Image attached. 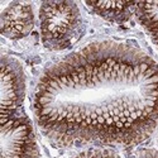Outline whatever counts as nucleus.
<instances>
[{
  "mask_svg": "<svg viewBox=\"0 0 158 158\" xmlns=\"http://www.w3.org/2000/svg\"><path fill=\"white\" fill-rule=\"evenodd\" d=\"M32 110L58 148L139 146L158 128V62L128 42H90L42 71Z\"/></svg>",
  "mask_w": 158,
  "mask_h": 158,
  "instance_id": "1",
  "label": "nucleus"
},
{
  "mask_svg": "<svg viewBox=\"0 0 158 158\" xmlns=\"http://www.w3.org/2000/svg\"><path fill=\"white\" fill-rule=\"evenodd\" d=\"M42 44L49 51L70 49L85 32L82 11L75 2H46L38 9Z\"/></svg>",
  "mask_w": 158,
  "mask_h": 158,
  "instance_id": "2",
  "label": "nucleus"
},
{
  "mask_svg": "<svg viewBox=\"0 0 158 158\" xmlns=\"http://www.w3.org/2000/svg\"><path fill=\"white\" fill-rule=\"evenodd\" d=\"M0 152L2 158H41L35 129L27 115L2 122Z\"/></svg>",
  "mask_w": 158,
  "mask_h": 158,
  "instance_id": "3",
  "label": "nucleus"
},
{
  "mask_svg": "<svg viewBox=\"0 0 158 158\" xmlns=\"http://www.w3.org/2000/svg\"><path fill=\"white\" fill-rule=\"evenodd\" d=\"M0 115L2 122L22 114L27 94V78L22 63L10 55H2L0 71Z\"/></svg>",
  "mask_w": 158,
  "mask_h": 158,
  "instance_id": "4",
  "label": "nucleus"
},
{
  "mask_svg": "<svg viewBox=\"0 0 158 158\" xmlns=\"http://www.w3.org/2000/svg\"><path fill=\"white\" fill-rule=\"evenodd\" d=\"M35 27V9L33 3H8L0 13V31L10 41H20L28 37Z\"/></svg>",
  "mask_w": 158,
  "mask_h": 158,
  "instance_id": "5",
  "label": "nucleus"
},
{
  "mask_svg": "<svg viewBox=\"0 0 158 158\" xmlns=\"http://www.w3.org/2000/svg\"><path fill=\"white\" fill-rule=\"evenodd\" d=\"M85 5L100 18L110 23L123 24L135 15L137 3L125 2H100V3H85Z\"/></svg>",
  "mask_w": 158,
  "mask_h": 158,
  "instance_id": "6",
  "label": "nucleus"
},
{
  "mask_svg": "<svg viewBox=\"0 0 158 158\" xmlns=\"http://www.w3.org/2000/svg\"><path fill=\"white\" fill-rule=\"evenodd\" d=\"M135 17L158 48V2L137 3Z\"/></svg>",
  "mask_w": 158,
  "mask_h": 158,
  "instance_id": "7",
  "label": "nucleus"
},
{
  "mask_svg": "<svg viewBox=\"0 0 158 158\" xmlns=\"http://www.w3.org/2000/svg\"><path fill=\"white\" fill-rule=\"evenodd\" d=\"M73 158H120L118 154H115L111 149H100V148H93V149H85L81 153H78Z\"/></svg>",
  "mask_w": 158,
  "mask_h": 158,
  "instance_id": "8",
  "label": "nucleus"
},
{
  "mask_svg": "<svg viewBox=\"0 0 158 158\" xmlns=\"http://www.w3.org/2000/svg\"><path fill=\"white\" fill-rule=\"evenodd\" d=\"M135 158H158V151L157 149H146V151H142Z\"/></svg>",
  "mask_w": 158,
  "mask_h": 158,
  "instance_id": "9",
  "label": "nucleus"
}]
</instances>
